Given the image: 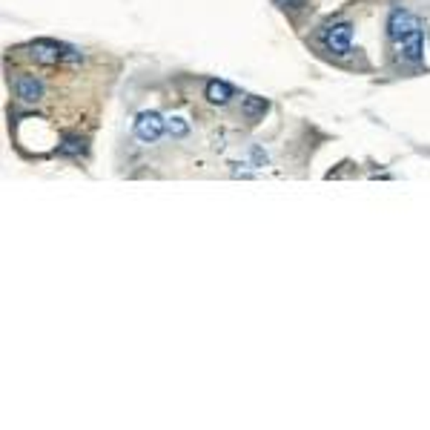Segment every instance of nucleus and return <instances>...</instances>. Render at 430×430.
Instances as JSON below:
<instances>
[{
    "label": "nucleus",
    "mask_w": 430,
    "mask_h": 430,
    "mask_svg": "<svg viewBox=\"0 0 430 430\" xmlns=\"http://www.w3.org/2000/svg\"><path fill=\"white\" fill-rule=\"evenodd\" d=\"M350 38H353V26L350 23H333L324 29L321 40L333 55H347L350 52Z\"/></svg>",
    "instance_id": "nucleus-3"
},
{
    "label": "nucleus",
    "mask_w": 430,
    "mask_h": 430,
    "mask_svg": "<svg viewBox=\"0 0 430 430\" xmlns=\"http://www.w3.org/2000/svg\"><path fill=\"white\" fill-rule=\"evenodd\" d=\"M167 132L175 135V138H184V135L189 132V126H187L181 118H172V121H167Z\"/></svg>",
    "instance_id": "nucleus-10"
},
{
    "label": "nucleus",
    "mask_w": 430,
    "mask_h": 430,
    "mask_svg": "<svg viewBox=\"0 0 430 430\" xmlns=\"http://www.w3.org/2000/svg\"><path fill=\"white\" fill-rule=\"evenodd\" d=\"M416 29H421L419 18L410 15V12H404V9H396V12L387 18V35H390L393 40H402V38H407V35L416 32Z\"/></svg>",
    "instance_id": "nucleus-4"
},
{
    "label": "nucleus",
    "mask_w": 430,
    "mask_h": 430,
    "mask_svg": "<svg viewBox=\"0 0 430 430\" xmlns=\"http://www.w3.org/2000/svg\"><path fill=\"white\" fill-rule=\"evenodd\" d=\"M396 43H399V55H402L407 63H419V60H421V29L410 32L407 38H402V40H396Z\"/></svg>",
    "instance_id": "nucleus-6"
},
{
    "label": "nucleus",
    "mask_w": 430,
    "mask_h": 430,
    "mask_svg": "<svg viewBox=\"0 0 430 430\" xmlns=\"http://www.w3.org/2000/svg\"><path fill=\"white\" fill-rule=\"evenodd\" d=\"M241 112H244L247 118H258V115L267 112V101H264V98H244Z\"/></svg>",
    "instance_id": "nucleus-9"
},
{
    "label": "nucleus",
    "mask_w": 430,
    "mask_h": 430,
    "mask_svg": "<svg viewBox=\"0 0 430 430\" xmlns=\"http://www.w3.org/2000/svg\"><path fill=\"white\" fill-rule=\"evenodd\" d=\"M29 57L40 66H57V63H78L81 52H75L72 46H63L57 40H35L29 43Z\"/></svg>",
    "instance_id": "nucleus-1"
},
{
    "label": "nucleus",
    "mask_w": 430,
    "mask_h": 430,
    "mask_svg": "<svg viewBox=\"0 0 430 430\" xmlns=\"http://www.w3.org/2000/svg\"><path fill=\"white\" fill-rule=\"evenodd\" d=\"M164 129H167V121L158 112H140L135 118V135L140 140H150L153 143V140H158L164 135Z\"/></svg>",
    "instance_id": "nucleus-2"
},
{
    "label": "nucleus",
    "mask_w": 430,
    "mask_h": 430,
    "mask_svg": "<svg viewBox=\"0 0 430 430\" xmlns=\"http://www.w3.org/2000/svg\"><path fill=\"white\" fill-rule=\"evenodd\" d=\"M233 98V87L224 81H209L206 84V101L209 104H227Z\"/></svg>",
    "instance_id": "nucleus-8"
},
{
    "label": "nucleus",
    "mask_w": 430,
    "mask_h": 430,
    "mask_svg": "<svg viewBox=\"0 0 430 430\" xmlns=\"http://www.w3.org/2000/svg\"><path fill=\"white\" fill-rule=\"evenodd\" d=\"M15 95L23 104H38L43 98V81L35 75H18L15 78Z\"/></svg>",
    "instance_id": "nucleus-5"
},
{
    "label": "nucleus",
    "mask_w": 430,
    "mask_h": 430,
    "mask_svg": "<svg viewBox=\"0 0 430 430\" xmlns=\"http://www.w3.org/2000/svg\"><path fill=\"white\" fill-rule=\"evenodd\" d=\"M87 153V140L78 138V135H66L60 143H57V155H66V158H78Z\"/></svg>",
    "instance_id": "nucleus-7"
},
{
    "label": "nucleus",
    "mask_w": 430,
    "mask_h": 430,
    "mask_svg": "<svg viewBox=\"0 0 430 430\" xmlns=\"http://www.w3.org/2000/svg\"><path fill=\"white\" fill-rule=\"evenodd\" d=\"M275 4L284 9H299V6H304V0H275Z\"/></svg>",
    "instance_id": "nucleus-11"
}]
</instances>
